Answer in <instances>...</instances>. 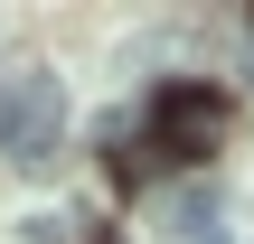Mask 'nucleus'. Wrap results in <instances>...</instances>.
<instances>
[{
	"label": "nucleus",
	"mask_w": 254,
	"mask_h": 244,
	"mask_svg": "<svg viewBox=\"0 0 254 244\" xmlns=\"http://www.w3.org/2000/svg\"><path fill=\"white\" fill-rule=\"evenodd\" d=\"M151 141H160V160H207L217 141H226V94L217 85H160L151 94Z\"/></svg>",
	"instance_id": "2"
},
{
	"label": "nucleus",
	"mask_w": 254,
	"mask_h": 244,
	"mask_svg": "<svg viewBox=\"0 0 254 244\" xmlns=\"http://www.w3.org/2000/svg\"><path fill=\"white\" fill-rule=\"evenodd\" d=\"M113 179H123V188H151V179H160V141H151V132H141V141H113Z\"/></svg>",
	"instance_id": "4"
},
{
	"label": "nucleus",
	"mask_w": 254,
	"mask_h": 244,
	"mask_svg": "<svg viewBox=\"0 0 254 244\" xmlns=\"http://www.w3.org/2000/svg\"><path fill=\"white\" fill-rule=\"evenodd\" d=\"M57 141H66V85L47 66H0V160L47 169Z\"/></svg>",
	"instance_id": "1"
},
{
	"label": "nucleus",
	"mask_w": 254,
	"mask_h": 244,
	"mask_svg": "<svg viewBox=\"0 0 254 244\" xmlns=\"http://www.w3.org/2000/svg\"><path fill=\"white\" fill-rule=\"evenodd\" d=\"M170 226H179V244H236L226 188H179V197H170Z\"/></svg>",
	"instance_id": "3"
},
{
	"label": "nucleus",
	"mask_w": 254,
	"mask_h": 244,
	"mask_svg": "<svg viewBox=\"0 0 254 244\" xmlns=\"http://www.w3.org/2000/svg\"><path fill=\"white\" fill-rule=\"evenodd\" d=\"M85 244H113V235H85Z\"/></svg>",
	"instance_id": "6"
},
{
	"label": "nucleus",
	"mask_w": 254,
	"mask_h": 244,
	"mask_svg": "<svg viewBox=\"0 0 254 244\" xmlns=\"http://www.w3.org/2000/svg\"><path fill=\"white\" fill-rule=\"evenodd\" d=\"M245 85H254V38H245Z\"/></svg>",
	"instance_id": "5"
}]
</instances>
